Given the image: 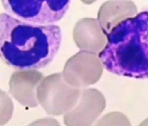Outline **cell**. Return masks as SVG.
Masks as SVG:
<instances>
[{
	"label": "cell",
	"mask_w": 148,
	"mask_h": 126,
	"mask_svg": "<svg viewBox=\"0 0 148 126\" xmlns=\"http://www.w3.org/2000/svg\"><path fill=\"white\" fill-rule=\"evenodd\" d=\"M62 42L60 28L40 25L0 13V58L20 70L45 68L53 61Z\"/></svg>",
	"instance_id": "cell-1"
},
{
	"label": "cell",
	"mask_w": 148,
	"mask_h": 126,
	"mask_svg": "<svg viewBox=\"0 0 148 126\" xmlns=\"http://www.w3.org/2000/svg\"><path fill=\"white\" fill-rule=\"evenodd\" d=\"M99 57L105 69L112 74L148 79V11L113 27Z\"/></svg>",
	"instance_id": "cell-2"
},
{
	"label": "cell",
	"mask_w": 148,
	"mask_h": 126,
	"mask_svg": "<svg viewBox=\"0 0 148 126\" xmlns=\"http://www.w3.org/2000/svg\"><path fill=\"white\" fill-rule=\"evenodd\" d=\"M7 14L36 25L55 24L64 17L71 0H1Z\"/></svg>",
	"instance_id": "cell-3"
},
{
	"label": "cell",
	"mask_w": 148,
	"mask_h": 126,
	"mask_svg": "<svg viewBox=\"0 0 148 126\" xmlns=\"http://www.w3.org/2000/svg\"><path fill=\"white\" fill-rule=\"evenodd\" d=\"M34 70H18L14 72L10 80L9 93L22 105L27 106L36 105L33 93L32 76Z\"/></svg>",
	"instance_id": "cell-4"
},
{
	"label": "cell",
	"mask_w": 148,
	"mask_h": 126,
	"mask_svg": "<svg viewBox=\"0 0 148 126\" xmlns=\"http://www.w3.org/2000/svg\"><path fill=\"white\" fill-rule=\"evenodd\" d=\"M13 110L12 100L7 93L0 89V126L4 125L9 121Z\"/></svg>",
	"instance_id": "cell-5"
},
{
	"label": "cell",
	"mask_w": 148,
	"mask_h": 126,
	"mask_svg": "<svg viewBox=\"0 0 148 126\" xmlns=\"http://www.w3.org/2000/svg\"><path fill=\"white\" fill-rule=\"evenodd\" d=\"M95 126H131L127 116L119 112H114L106 114Z\"/></svg>",
	"instance_id": "cell-6"
},
{
	"label": "cell",
	"mask_w": 148,
	"mask_h": 126,
	"mask_svg": "<svg viewBox=\"0 0 148 126\" xmlns=\"http://www.w3.org/2000/svg\"><path fill=\"white\" fill-rule=\"evenodd\" d=\"M28 126H60L58 121L53 118H44L37 120Z\"/></svg>",
	"instance_id": "cell-7"
},
{
	"label": "cell",
	"mask_w": 148,
	"mask_h": 126,
	"mask_svg": "<svg viewBox=\"0 0 148 126\" xmlns=\"http://www.w3.org/2000/svg\"><path fill=\"white\" fill-rule=\"evenodd\" d=\"M139 126H148V118L143 121Z\"/></svg>",
	"instance_id": "cell-8"
}]
</instances>
